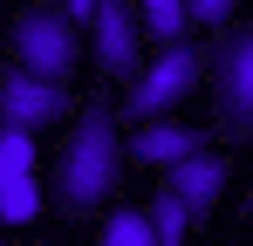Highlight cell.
<instances>
[{"label": "cell", "instance_id": "6da1fadb", "mask_svg": "<svg viewBox=\"0 0 253 246\" xmlns=\"http://www.w3.org/2000/svg\"><path fill=\"white\" fill-rule=\"evenodd\" d=\"M124 178V130L110 110H83L69 144L55 151V205L69 212H96Z\"/></svg>", "mask_w": 253, "mask_h": 246}, {"label": "cell", "instance_id": "7a4b0ae2", "mask_svg": "<svg viewBox=\"0 0 253 246\" xmlns=\"http://www.w3.org/2000/svg\"><path fill=\"white\" fill-rule=\"evenodd\" d=\"M83 28L62 14V7H21V21L7 28V69H21V76H42V82H62L76 76V55H83Z\"/></svg>", "mask_w": 253, "mask_h": 246}, {"label": "cell", "instance_id": "3957f363", "mask_svg": "<svg viewBox=\"0 0 253 246\" xmlns=\"http://www.w3.org/2000/svg\"><path fill=\"white\" fill-rule=\"evenodd\" d=\"M192 82H199V55H192V41H171L165 55H158L137 82H130V123H158V117H171V110L192 96Z\"/></svg>", "mask_w": 253, "mask_h": 246}, {"label": "cell", "instance_id": "277c9868", "mask_svg": "<svg viewBox=\"0 0 253 246\" xmlns=\"http://www.w3.org/2000/svg\"><path fill=\"white\" fill-rule=\"evenodd\" d=\"M212 96H219V123L233 137H247L253 130V28H233L212 48Z\"/></svg>", "mask_w": 253, "mask_h": 246}, {"label": "cell", "instance_id": "5b68a950", "mask_svg": "<svg viewBox=\"0 0 253 246\" xmlns=\"http://www.w3.org/2000/svg\"><path fill=\"white\" fill-rule=\"evenodd\" d=\"M69 117V89L42 76H21V69H0V130H28L42 137L48 123Z\"/></svg>", "mask_w": 253, "mask_h": 246}, {"label": "cell", "instance_id": "8992f818", "mask_svg": "<svg viewBox=\"0 0 253 246\" xmlns=\"http://www.w3.org/2000/svg\"><path fill=\"white\" fill-rule=\"evenodd\" d=\"M130 164H151V171H178V164H192L199 151H212V137L199 130V123H185V117H158V123H137L130 130Z\"/></svg>", "mask_w": 253, "mask_h": 246}, {"label": "cell", "instance_id": "52a82bcc", "mask_svg": "<svg viewBox=\"0 0 253 246\" xmlns=\"http://www.w3.org/2000/svg\"><path fill=\"white\" fill-rule=\"evenodd\" d=\"M137 28H144V7L137 0H103L96 7L89 41H96V69L103 76H130L137 69Z\"/></svg>", "mask_w": 253, "mask_h": 246}, {"label": "cell", "instance_id": "ba28073f", "mask_svg": "<svg viewBox=\"0 0 253 246\" xmlns=\"http://www.w3.org/2000/svg\"><path fill=\"white\" fill-rule=\"evenodd\" d=\"M171 192L192 205V219H212V205H219V192H226V158H219V151H199L192 164L171 171Z\"/></svg>", "mask_w": 253, "mask_h": 246}, {"label": "cell", "instance_id": "9c48e42d", "mask_svg": "<svg viewBox=\"0 0 253 246\" xmlns=\"http://www.w3.org/2000/svg\"><path fill=\"white\" fill-rule=\"evenodd\" d=\"M96 246H158V226H151V212L124 205V212H110V219H103Z\"/></svg>", "mask_w": 253, "mask_h": 246}, {"label": "cell", "instance_id": "30bf717a", "mask_svg": "<svg viewBox=\"0 0 253 246\" xmlns=\"http://www.w3.org/2000/svg\"><path fill=\"white\" fill-rule=\"evenodd\" d=\"M151 226H158V246H185V226H192V205L178 199V192H158L151 199Z\"/></svg>", "mask_w": 253, "mask_h": 246}, {"label": "cell", "instance_id": "8fae6325", "mask_svg": "<svg viewBox=\"0 0 253 246\" xmlns=\"http://www.w3.org/2000/svg\"><path fill=\"white\" fill-rule=\"evenodd\" d=\"M35 178V137L28 130H0V192Z\"/></svg>", "mask_w": 253, "mask_h": 246}, {"label": "cell", "instance_id": "7c38bea8", "mask_svg": "<svg viewBox=\"0 0 253 246\" xmlns=\"http://www.w3.org/2000/svg\"><path fill=\"white\" fill-rule=\"evenodd\" d=\"M137 7H144V28L165 41V48H171V41H185V28H192L185 0H137Z\"/></svg>", "mask_w": 253, "mask_h": 246}, {"label": "cell", "instance_id": "4fadbf2b", "mask_svg": "<svg viewBox=\"0 0 253 246\" xmlns=\"http://www.w3.org/2000/svg\"><path fill=\"white\" fill-rule=\"evenodd\" d=\"M35 219H42V185L35 178H21V185L0 192V226H35Z\"/></svg>", "mask_w": 253, "mask_h": 246}, {"label": "cell", "instance_id": "5bb4252c", "mask_svg": "<svg viewBox=\"0 0 253 246\" xmlns=\"http://www.w3.org/2000/svg\"><path fill=\"white\" fill-rule=\"evenodd\" d=\"M233 7H240V0H185L192 28H219V21H233Z\"/></svg>", "mask_w": 253, "mask_h": 246}, {"label": "cell", "instance_id": "9a60e30c", "mask_svg": "<svg viewBox=\"0 0 253 246\" xmlns=\"http://www.w3.org/2000/svg\"><path fill=\"white\" fill-rule=\"evenodd\" d=\"M96 7H103V0H62V14H69L76 28H89V21H96Z\"/></svg>", "mask_w": 253, "mask_h": 246}, {"label": "cell", "instance_id": "2e32d148", "mask_svg": "<svg viewBox=\"0 0 253 246\" xmlns=\"http://www.w3.org/2000/svg\"><path fill=\"white\" fill-rule=\"evenodd\" d=\"M28 7H62V0H28Z\"/></svg>", "mask_w": 253, "mask_h": 246}, {"label": "cell", "instance_id": "e0dca14e", "mask_svg": "<svg viewBox=\"0 0 253 246\" xmlns=\"http://www.w3.org/2000/svg\"><path fill=\"white\" fill-rule=\"evenodd\" d=\"M0 246H7V233H0Z\"/></svg>", "mask_w": 253, "mask_h": 246}]
</instances>
